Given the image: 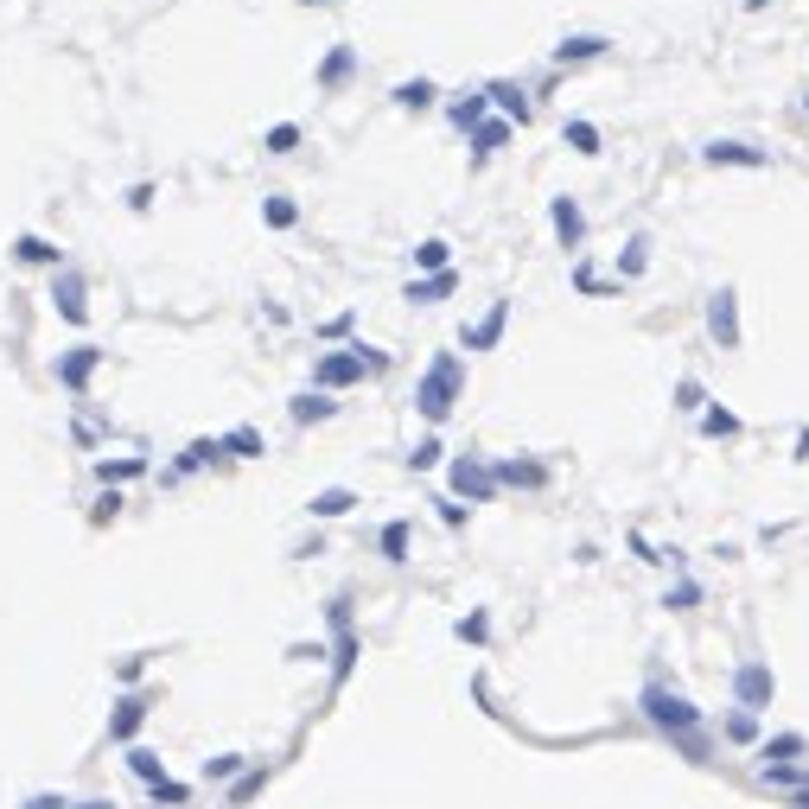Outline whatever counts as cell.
<instances>
[{"instance_id":"83f0119b","label":"cell","mask_w":809,"mask_h":809,"mask_svg":"<svg viewBox=\"0 0 809 809\" xmlns=\"http://www.w3.org/2000/svg\"><path fill=\"white\" fill-rule=\"evenodd\" d=\"M803 746H809L803 733H778V739H765V752H759V759H765V765H784V759H797Z\"/></svg>"},{"instance_id":"4fadbf2b","label":"cell","mask_w":809,"mask_h":809,"mask_svg":"<svg viewBox=\"0 0 809 809\" xmlns=\"http://www.w3.org/2000/svg\"><path fill=\"white\" fill-rule=\"evenodd\" d=\"M491 478H497V485H523V491L548 485V472L536 466V459H497V466H491Z\"/></svg>"},{"instance_id":"484cf974","label":"cell","mask_w":809,"mask_h":809,"mask_svg":"<svg viewBox=\"0 0 809 809\" xmlns=\"http://www.w3.org/2000/svg\"><path fill=\"white\" fill-rule=\"evenodd\" d=\"M351 504H357V497L344 491V485H332V491H319V497H306V510H313V516H344V510H351Z\"/></svg>"},{"instance_id":"7402d4cb","label":"cell","mask_w":809,"mask_h":809,"mask_svg":"<svg viewBox=\"0 0 809 809\" xmlns=\"http://www.w3.org/2000/svg\"><path fill=\"white\" fill-rule=\"evenodd\" d=\"M141 472H147V459H141V453H128V459H102V466H96V478H102L109 491H115V485H128V478H141Z\"/></svg>"},{"instance_id":"d6a6232c","label":"cell","mask_w":809,"mask_h":809,"mask_svg":"<svg viewBox=\"0 0 809 809\" xmlns=\"http://www.w3.org/2000/svg\"><path fill=\"white\" fill-rule=\"evenodd\" d=\"M567 147L593 160V153H599V128H593V122H567Z\"/></svg>"},{"instance_id":"8fae6325","label":"cell","mask_w":809,"mask_h":809,"mask_svg":"<svg viewBox=\"0 0 809 809\" xmlns=\"http://www.w3.org/2000/svg\"><path fill=\"white\" fill-rule=\"evenodd\" d=\"M504 325H510V300H491V313L466 332V351H491V344L504 338Z\"/></svg>"},{"instance_id":"52a82bcc","label":"cell","mask_w":809,"mask_h":809,"mask_svg":"<svg viewBox=\"0 0 809 809\" xmlns=\"http://www.w3.org/2000/svg\"><path fill=\"white\" fill-rule=\"evenodd\" d=\"M708 332H714L720 351H739V294H733V287L708 294Z\"/></svg>"},{"instance_id":"ab89813d","label":"cell","mask_w":809,"mask_h":809,"mask_svg":"<svg viewBox=\"0 0 809 809\" xmlns=\"http://www.w3.org/2000/svg\"><path fill=\"white\" fill-rule=\"evenodd\" d=\"M644 262H650V243L631 236V243H625V274H644Z\"/></svg>"},{"instance_id":"7bdbcfd3","label":"cell","mask_w":809,"mask_h":809,"mask_svg":"<svg viewBox=\"0 0 809 809\" xmlns=\"http://www.w3.org/2000/svg\"><path fill=\"white\" fill-rule=\"evenodd\" d=\"M676 408H701V383H695V376H682V383H676Z\"/></svg>"},{"instance_id":"cb8c5ba5","label":"cell","mask_w":809,"mask_h":809,"mask_svg":"<svg viewBox=\"0 0 809 809\" xmlns=\"http://www.w3.org/2000/svg\"><path fill=\"white\" fill-rule=\"evenodd\" d=\"M128 771L141 784H160L166 778V759H160V752H147V746H128Z\"/></svg>"},{"instance_id":"6da1fadb","label":"cell","mask_w":809,"mask_h":809,"mask_svg":"<svg viewBox=\"0 0 809 809\" xmlns=\"http://www.w3.org/2000/svg\"><path fill=\"white\" fill-rule=\"evenodd\" d=\"M459 395H466V364H459L453 351H440L434 364H427V376L415 383V408H421L427 421H446Z\"/></svg>"},{"instance_id":"9a60e30c","label":"cell","mask_w":809,"mask_h":809,"mask_svg":"<svg viewBox=\"0 0 809 809\" xmlns=\"http://www.w3.org/2000/svg\"><path fill=\"white\" fill-rule=\"evenodd\" d=\"M13 255H20V262H32V268H51V274L64 268V249L45 243V236H20V243H13Z\"/></svg>"},{"instance_id":"bcb514c9","label":"cell","mask_w":809,"mask_h":809,"mask_svg":"<svg viewBox=\"0 0 809 809\" xmlns=\"http://www.w3.org/2000/svg\"><path fill=\"white\" fill-rule=\"evenodd\" d=\"M26 809H71V803H64V797H32Z\"/></svg>"},{"instance_id":"8d00e7d4","label":"cell","mask_w":809,"mask_h":809,"mask_svg":"<svg viewBox=\"0 0 809 809\" xmlns=\"http://www.w3.org/2000/svg\"><path fill=\"white\" fill-rule=\"evenodd\" d=\"M262 147H268V153H294V147H300V128H294V122L268 128V141H262Z\"/></svg>"},{"instance_id":"277c9868","label":"cell","mask_w":809,"mask_h":809,"mask_svg":"<svg viewBox=\"0 0 809 809\" xmlns=\"http://www.w3.org/2000/svg\"><path fill=\"white\" fill-rule=\"evenodd\" d=\"M102 344H71V351H58V364H51V376H58V389H71V395H83L90 389V376L102 370Z\"/></svg>"},{"instance_id":"8992f818","label":"cell","mask_w":809,"mask_h":809,"mask_svg":"<svg viewBox=\"0 0 809 809\" xmlns=\"http://www.w3.org/2000/svg\"><path fill=\"white\" fill-rule=\"evenodd\" d=\"M51 306H58V319H71V325L90 319V287H83L77 268H58V274H51Z\"/></svg>"},{"instance_id":"ee69618b","label":"cell","mask_w":809,"mask_h":809,"mask_svg":"<svg viewBox=\"0 0 809 809\" xmlns=\"http://www.w3.org/2000/svg\"><path fill=\"white\" fill-rule=\"evenodd\" d=\"M485 631H491V625H485V612H472V618H459V638H472V644H485Z\"/></svg>"},{"instance_id":"ac0fdd59","label":"cell","mask_w":809,"mask_h":809,"mask_svg":"<svg viewBox=\"0 0 809 809\" xmlns=\"http://www.w3.org/2000/svg\"><path fill=\"white\" fill-rule=\"evenodd\" d=\"M485 102H497V109H504V122H510V128H516V122H529V96L516 90V83H491Z\"/></svg>"},{"instance_id":"ba28073f","label":"cell","mask_w":809,"mask_h":809,"mask_svg":"<svg viewBox=\"0 0 809 809\" xmlns=\"http://www.w3.org/2000/svg\"><path fill=\"white\" fill-rule=\"evenodd\" d=\"M453 491L472 497V504H485V497L497 491V478H491V466H478V459L466 453V459H453Z\"/></svg>"},{"instance_id":"d4e9b609","label":"cell","mask_w":809,"mask_h":809,"mask_svg":"<svg viewBox=\"0 0 809 809\" xmlns=\"http://www.w3.org/2000/svg\"><path fill=\"white\" fill-rule=\"evenodd\" d=\"M268 790V771L262 765H249V771H236V784H230V803H255Z\"/></svg>"},{"instance_id":"4dcf8cb0","label":"cell","mask_w":809,"mask_h":809,"mask_svg":"<svg viewBox=\"0 0 809 809\" xmlns=\"http://www.w3.org/2000/svg\"><path fill=\"white\" fill-rule=\"evenodd\" d=\"M478 122H485V96H459V102H453V128L472 134Z\"/></svg>"},{"instance_id":"7dc6e473","label":"cell","mask_w":809,"mask_h":809,"mask_svg":"<svg viewBox=\"0 0 809 809\" xmlns=\"http://www.w3.org/2000/svg\"><path fill=\"white\" fill-rule=\"evenodd\" d=\"M300 7H332V0H300Z\"/></svg>"},{"instance_id":"b9f144b4","label":"cell","mask_w":809,"mask_h":809,"mask_svg":"<svg viewBox=\"0 0 809 809\" xmlns=\"http://www.w3.org/2000/svg\"><path fill=\"white\" fill-rule=\"evenodd\" d=\"M153 797H160V803H172V809H179L185 797H192V790H185V784H172V778H160V784H153Z\"/></svg>"},{"instance_id":"1f68e13d","label":"cell","mask_w":809,"mask_h":809,"mask_svg":"<svg viewBox=\"0 0 809 809\" xmlns=\"http://www.w3.org/2000/svg\"><path fill=\"white\" fill-rule=\"evenodd\" d=\"M217 453H223L217 440H192V446H185V453H179V472H198V466H211Z\"/></svg>"},{"instance_id":"d590c367","label":"cell","mask_w":809,"mask_h":809,"mask_svg":"<svg viewBox=\"0 0 809 809\" xmlns=\"http://www.w3.org/2000/svg\"><path fill=\"white\" fill-rule=\"evenodd\" d=\"M701 434L727 440V434H739V415H727V408H708V415H701Z\"/></svg>"},{"instance_id":"f35d334b","label":"cell","mask_w":809,"mask_h":809,"mask_svg":"<svg viewBox=\"0 0 809 809\" xmlns=\"http://www.w3.org/2000/svg\"><path fill=\"white\" fill-rule=\"evenodd\" d=\"M115 516H122V491H102L96 510H90V523H115Z\"/></svg>"},{"instance_id":"4316f807","label":"cell","mask_w":809,"mask_h":809,"mask_svg":"<svg viewBox=\"0 0 809 809\" xmlns=\"http://www.w3.org/2000/svg\"><path fill=\"white\" fill-rule=\"evenodd\" d=\"M440 90L427 77H415V83H395V109H427V102H434Z\"/></svg>"},{"instance_id":"7a4b0ae2","label":"cell","mask_w":809,"mask_h":809,"mask_svg":"<svg viewBox=\"0 0 809 809\" xmlns=\"http://www.w3.org/2000/svg\"><path fill=\"white\" fill-rule=\"evenodd\" d=\"M376 370H389V357L383 351H364V344H351V351H325L319 364H313V383L319 395H338V389H351V383H364V376Z\"/></svg>"},{"instance_id":"5bb4252c","label":"cell","mask_w":809,"mask_h":809,"mask_svg":"<svg viewBox=\"0 0 809 809\" xmlns=\"http://www.w3.org/2000/svg\"><path fill=\"white\" fill-rule=\"evenodd\" d=\"M459 287V274L453 268H440V274H421V281H408V300L415 306H434V300H446Z\"/></svg>"},{"instance_id":"9c48e42d","label":"cell","mask_w":809,"mask_h":809,"mask_svg":"<svg viewBox=\"0 0 809 809\" xmlns=\"http://www.w3.org/2000/svg\"><path fill=\"white\" fill-rule=\"evenodd\" d=\"M141 720H147V695H122V701H115V714H109V739H115V746H128V739L141 733Z\"/></svg>"},{"instance_id":"603a6c76","label":"cell","mask_w":809,"mask_h":809,"mask_svg":"<svg viewBox=\"0 0 809 809\" xmlns=\"http://www.w3.org/2000/svg\"><path fill=\"white\" fill-rule=\"evenodd\" d=\"M351 669H357V631H332V676L351 682Z\"/></svg>"},{"instance_id":"d6986e66","label":"cell","mask_w":809,"mask_h":809,"mask_svg":"<svg viewBox=\"0 0 809 809\" xmlns=\"http://www.w3.org/2000/svg\"><path fill=\"white\" fill-rule=\"evenodd\" d=\"M599 51H606V39H599V32H574V39L555 45V64H587V58H599Z\"/></svg>"},{"instance_id":"ffe728a7","label":"cell","mask_w":809,"mask_h":809,"mask_svg":"<svg viewBox=\"0 0 809 809\" xmlns=\"http://www.w3.org/2000/svg\"><path fill=\"white\" fill-rule=\"evenodd\" d=\"M510 134H516V128L504 122V115H497V122H478V128H472V153H478V160H491L497 147H510Z\"/></svg>"},{"instance_id":"60d3db41","label":"cell","mask_w":809,"mask_h":809,"mask_svg":"<svg viewBox=\"0 0 809 809\" xmlns=\"http://www.w3.org/2000/svg\"><path fill=\"white\" fill-rule=\"evenodd\" d=\"M434 459H440V440H421L415 453H408V466H415V472H427V466H434Z\"/></svg>"},{"instance_id":"7c38bea8","label":"cell","mask_w":809,"mask_h":809,"mask_svg":"<svg viewBox=\"0 0 809 809\" xmlns=\"http://www.w3.org/2000/svg\"><path fill=\"white\" fill-rule=\"evenodd\" d=\"M548 217H555L561 249H580V236H587V217H580V204H574V198H555V204H548Z\"/></svg>"},{"instance_id":"3957f363","label":"cell","mask_w":809,"mask_h":809,"mask_svg":"<svg viewBox=\"0 0 809 809\" xmlns=\"http://www.w3.org/2000/svg\"><path fill=\"white\" fill-rule=\"evenodd\" d=\"M638 701H644L650 727H663V733H676V739H695V727H701V708H695L688 695H676V688H663V682H650Z\"/></svg>"},{"instance_id":"836d02e7","label":"cell","mask_w":809,"mask_h":809,"mask_svg":"<svg viewBox=\"0 0 809 809\" xmlns=\"http://www.w3.org/2000/svg\"><path fill=\"white\" fill-rule=\"evenodd\" d=\"M383 561H408V523H383Z\"/></svg>"},{"instance_id":"f546056e","label":"cell","mask_w":809,"mask_h":809,"mask_svg":"<svg viewBox=\"0 0 809 809\" xmlns=\"http://www.w3.org/2000/svg\"><path fill=\"white\" fill-rule=\"evenodd\" d=\"M446 255H453V249H446L440 236H427V243L415 249V268H421V274H440V268H446Z\"/></svg>"},{"instance_id":"e575fe53","label":"cell","mask_w":809,"mask_h":809,"mask_svg":"<svg viewBox=\"0 0 809 809\" xmlns=\"http://www.w3.org/2000/svg\"><path fill=\"white\" fill-rule=\"evenodd\" d=\"M663 606H669V612H695V606H701V587H695V580H676Z\"/></svg>"},{"instance_id":"f1b7e54d","label":"cell","mask_w":809,"mask_h":809,"mask_svg":"<svg viewBox=\"0 0 809 809\" xmlns=\"http://www.w3.org/2000/svg\"><path fill=\"white\" fill-rule=\"evenodd\" d=\"M262 217H268V230H294V223H300V204H294V198H268Z\"/></svg>"},{"instance_id":"f6af8a7d","label":"cell","mask_w":809,"mask_h":809,"mask_svg":"<svg viewBox=\"0 0 809 809\" xmlns=\"http://www.w3.org/2000/svg\"><path fill=\"white\" fill-rule=\"evenodd\" d=\"M727 733H733V739H752V733H759V720H752V714H733Z\"/></svg>"},{"instance_id":"e0dca14e","label":"cell","mask_w":809,"mask_h":809,"mask_svg":"<svg viewBox=\"0 0 809 809\" xmlns=\"http://www.w3.org/2000/svg\"><path fill=\"white\" fill-rule=\"evenodd\" d=\"M217 446H223V453H230V459H262V453H268L262 427H230V434H223Z\"/></svg>"},{"instance_id":"30bf717a","label":"cell","mask_w":809,"mask_h":809,"mask_svg":"<svg viewBox=\"0 0 809 809\" xmlns=\"http://www.w3.org/2000/svg\"><path fill=\"white\" fill-rule=\"evenodd\" d=\"M351 77H357V45H332L319 64V90H344Z\"/></svg>"},{"instance_id":"5b68a950","label":"cell","mask_w":809,"mask_h":809,"mask_svg":"<svg viewBox=\"0 0 809 809\" xmlns=\"http://www.w3.org/2000/svg\"><path fill=\"white\" fill-rule=\"evenodd\" d=\"M771 695H778V676H771V663H739V669H733V701H739V714L771 708Z\"/></svg>"},{"instance_id":"2e32d148","label":"cell","mask_w":809,"mask_h":809,"mask_svg":"<svg viewBox=\"0 0 809 809\" xmlns=\"http://www.w3.org/2000/svg\"><path fill=\"white\" fill-rule=\"evenodd\" d=\"M332 395H319V389H306V395H294V402H287V415H294L300 427H313V421H332Z\"/></svg>"},{"instance_id":"44dd1931","label":"cell","mask_w":809,"mask_h":809,"mask_svg":"<svg viewBox=\"0 0 809 809\" xmlns=\"http://www.w3.org/2000/svg\"><path fill=\"white\" fill-rule=\"evenodd\" d=\"M708 166H765V153L746 147V141H714L708 147Z\"/></svg>"},{"instance_id":"74e56055","label":"cell","mask_w":809,"mask_h":809,"mask_svg":"<svg viewBox=\"0 0 809 809\" xmlns=\"http://www.w3.org/2000/svg\"><path fill=\"white\" fill-rule=\"evenodd\" d=\"M236 771H249V759H243V752H223V759L204 765V778H236Z\"/></svg>"}]
</instances>
